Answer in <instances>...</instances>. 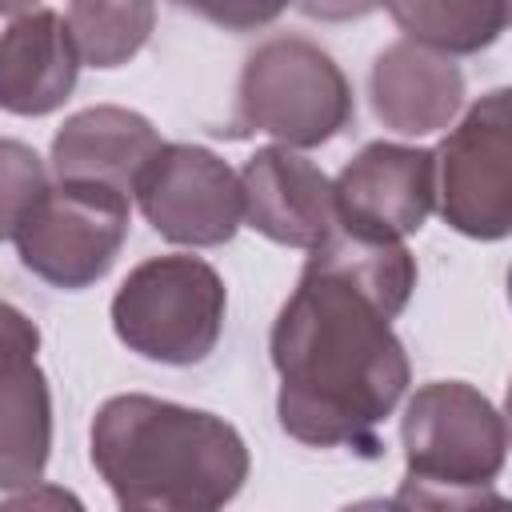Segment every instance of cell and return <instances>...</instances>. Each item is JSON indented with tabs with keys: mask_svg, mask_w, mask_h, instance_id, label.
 I'll list each match as a JSON object with an SVG mask.
<instances>
[{
	"mask_svg": "<svg viewBox=\"0 0 512 512\" xmlns=\"http://www.w3.org/2000/svg\"><path fill=\"white\" fill-rule=\"evenodd\" d=\"M0 512H88L84 500L60 484H28L0 500Z\"/></svg>",
	"mask_w": 512,
	"mask_h": 512,
	"instance_id": "cell-19",
	"label": "cell"
},
{
	"mask_svg": "<svg viewBox=\"0 0 512 512\" xmlns=\"http://www.w3.org/2000/svg\"><path fill=\"white\" fill-rule=\"evenodd\" d=\"M340 512H404L396 500H384V496H372V500H356V504H348V508H340Z\"/></svg>",
	"mask_w": 512,
	"mask_h": 512,
	"instance_id": "cell-21",
	"label": "cell"
},
{
	"mask_svg": "<svg viewBox=\"0 0 512 512\" xmlns=\"http://www.w3.org/2000/svg\"><path fill=\"white\" fill-rule=\"evenodd\" d=\"M436 208L468 240L512 232V108L508 88L480 96L432 152Z\"/></svg>",
	"mask_w": 512,
	"mask_h": 512,
	"instance_id": "cell-7",
	"label": "cell"
},
{
	"mask_svg": "<svg viewBox=\"0 0 512 512\" xmlns=\"http://www.w3.org/2000/svg\"><path fill=\"white\" fill-rule=\"evenodd\" d=\"M88 444L120 512H224L252 468L224 416L144 392L108 396Z\"/></svg>",
	"mask_w": 512,
	"mask_h": 512,
	"instance_id": "cell-2",
	"label": "cell"
},
{
	"mask_svg": "<svg viewBox=\"0 0 512 512\" xmlns=\"http://www.w3.org/2000/svg\"><path fill=\"white\" fill-rule=\"evenodd\" d=\"M404 484L472 492L492 488L508 456L500 408L464 380H432L416 388L400 416Z\"/></svg>",
	"mask_w": 512,
	"mask_h": 512,
	"instance_id": "cell-5",
	"label": "cell"
},
{
	"mask_svg": "<svg viewBox=\"0 0 512 512\" xmlns=\"http://www.w3.org/2000/svg\"><path fill=\"white\" fill-rule=\"evenodd\" d=\"M368 92L384 128L400 136H428L448 128L464 108V72L448 56L396 40L372 60Z\"/></svg>",
	"mask_w": 512,
	"mask_h": 512,
	"instance_id": "cell-14",
	"label": "cell"
},
{
	"mask_svg": "<svg viewBox=\"0 0 512 512\" xmlns=\"http://www.w3.org/2000/svg\"><path fill=\"white\" fill-rule=\"evenodd\" d=\"M36 352L40 328L0 300V492L40 484L52 456V392Z\"/></svg>",
	"mask_w": 512,
	"mask_h": 512,
	"instance_id": "cell-10",
	"label": "cell"
},
{
	"mask_svg": "<svg viewBox=\"0 0 512 512\" xmlns=\"http://www.w3.org/2000/svg\"><path fill=\"white\" fill-rule=\"evenodd\" d=\"M132 192L144 220L184 248L228 244L244 224L240 176L200 144H160Z\"/></svg>",
	"mask_w": 512,
	"mask_h": 512,
	"instance_id": "cell-8",
	"label": "cell"
},
{
	"mask_svg": "<svg viewBox=\"0 0 512 512\" xmlns=\"http://www.w3.org/2000/svg\"><path fill=\"white\" fill-rule=\"evenodd\" d=\"M352 120L344 68L308 36H272L240 68L232 136L264 132L280 148H320Z\"/></svg>",
	"mask_w": 512,
	"mask_h": 512,
	"instance_id": "cell-3",
	"label": "cell"
},
{
	"mask_svg": "<svg viewBox=\"0 0 512 512\" xmlns=\"http://www.w3.org/2000/svg\"><path fill=\"white\" fill-rule=\"evenodd\" d=\"M160 144L164 140L148 116L120 104H96L72 112L56 128L52 172L64 184H104L128 196L144 164L160 152Z\"/></svg>",
	"mask_w": 512,
	"mask_h": 512,
	"instance_id": "cell-12",
	"label": "cell"
},
{
	"mask_svg": "<svg viewBox=\"0 0 512 512\" xmlns=\"http://www.w3.org/2000/svg\"><path fill=\"white\" fill-rule=\"evenodd\" d=\"M244 224L284 248H320L336 232L332 180L300 152L256 148L240 172Z\"/></svg>",
	"mask_w": 512,
	"mask_h": 512,
	"instance_id": "cell-11",
	"label": "cell"
},
{
	"mask_svg": "<svg viewBox=\"0 0 512 512\" xmlns=\"http://www.w3.org/2000/svg\"><path fill=\"white\" fill-rule=\"evenodd\" d=\"M60 16H64V28L72 36L80 64H88V68L128 64L144 48V40L156 24V8L140 4V0H128V4L80 0V4H68Z\"/></svg>",
	"mask_w": 512,
	"mask_h": 512,
	"instance_id": "cell-16",
	"label": "cell"
},
{
	"mask_svg": "<svg viewBox=\"0 0 512 512\" xmlns=\"http://www.w3.org/2000/svg\"><path fill=\"white\" fill-rule=\"evenodd\" d=\"M388 16L400 24L404 40L436 56H472L500 40L508 24V4L488 0H392Z\"/></svg>",
	"mask_w": 512,
	"mask_h": 512,
	"instance_id": "cell-15",
	"label": "cell"
},
{
	"mask_svg": "<svg viewBox=\"0 0 512 512\" xmlns=\"http://www.w3.org/2000/svg\"><path fill=\"white\" fill-rule=\"evenodd\" d=\"M404 512H508V500L496 488H472V492H440V488H416L404 484L392 496Z\"/></svg>",
	"mask_w": 512,
	"mask_h": 512,
	"instance_id": "cell-18",
	"label": "cell"
},
{
	"mask_svg": "<svg viewBox=\"0 0 512 512\" xmlns=\"http://www.w3.org/2000/svg\"><path fill=\"white\" fill-rule=\"evenodd\" d=\"M48 192V168L32 144L0 136V240H12L32 212V204Z\"/></svg>",
	"mask_w": 512,
	"mask_h": 512,
	"instance_id": "cell-17",
	"label": "cell"
},
{
	"mask_svg": "<svg viewBox=\"0 0 512 512\" xmlns=\"http://www.w3.org/2000/svg\"><path fill=\"white\" fill-rule=\"evenodd\" d=\"M228 312L220 272L200 256H152L136 264L112 296L116 340L152 360L188 368L212 356Z\"/></svg>",
	"mask_w": 512,
	"mask_h": 512,
	"instance_id": "cell-4",
	"label": "cell"
},
{
	"mask_svg": "<svg viewBox=\"0 0 512 512\" xmlns=\"http://www.w3.org/2000/svg\"><path fill=\"white\" fill-rule=\"evenodd\" d=\"M416 292L404 244H372L340 228L312 248L272 324L280 428L308 448L380 452L376 428L408 392L412 368L392 320Z\"/></svg>",
	"mask_w": 512,
	"mask_h": 512,
	"instance_id": "cell-1",
	"label": "cell"
},
{
	"mask_svg": "<svg viewBox=\"0 0 512 512\" xmlns=\"http://www.w3.org/2000/svg\"><path fill=\"white\" fill-rule=\"evenodd\" d=\"M128 196L104 184H48L24 216L16 240L20 264L52 288L80 292L104 280L128 240Z\"/></svg>",
	"mask_w": 512,
	"mask_h": 512,
	"instance_id": "cell-6",
	"label": "cell"
},
{
	"mask_svg": "<svg viewBox=\"0 0 512 512\" xmlns=\"http://www.w3.org/2000/svg\"><path fill=\"white\" fill-rule=\"evenodd\" d=\"M80 56L56 8H24L0 32V108L48 116L76 88Z\"/></svg>",
	"mask_w": 512,
	"mask_h": 512,
	"instance_id": "cell-13",
	"label": "cell"
},
{
	"mask_svg": "<svg viewBox=\"0 0 512 512\" xmlns=\"http://www.w3.org/2000/svg\"><path fill=\"white\" fill-rule=\"evenodd\" d=\"M204 12L224 24H264V20L280 16V8H204Z\"/></svg>",
	"mask_w": 512,
	"mask_h": 512,
	"instance_id": "cell-20",
	"label": "cell"
},
{
	"mask_svg": "<svg viewBox=\"0 0 512 512\" xmlns=\"http://www.w3.org/2000/svg\"><path fill=\"white\" fill-rule=\"evenodd\" d=\"M336 228L372 244H404L436 208L432 148L372 140L332 180Z\"/></svg>",
	"mask_w": 512,
	"mask_h": 512,
	"instance_id": "cell-9",
	"label": "cell"
}]
</instances>
